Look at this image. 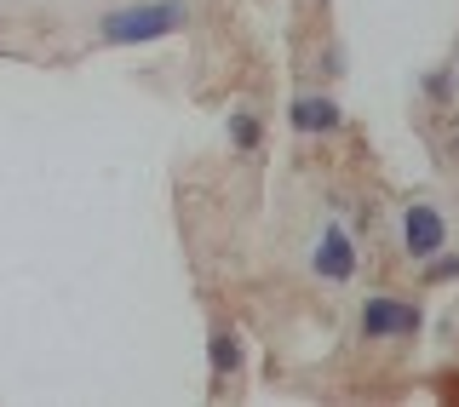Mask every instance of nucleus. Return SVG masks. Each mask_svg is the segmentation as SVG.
<instances>
[{
	"label": "nucleus",
	"mask_w": 459,
	"mask_h": 407,
	"mask_svg": "<svg viewBox=\"0 0 459 407\" xmlns=\"http://www.w3.org/2000/svg\"><path fill=\"white\" fill-rule=\"evenodd\" d=\"M448 247V218L437 207H408L402 212V253L408 258H437Z\"/></svg>",
	"instance_id": "nucleus-2"
},
{
	"label": "nucleus",
	"mask_w": 459,
	"mask_h": 407,
	"mask_svg": "<svg viewBox=\"0 0 459 407\" xmlns=\"http://www.w3.org/2000/svg\"><path fill=\"white\" fill-rule=\"evenodd\" d=\"M425 92H430V104H454V69H437L425 81Z\"/></svg>",
	"instance_id": "nucleus-8"
},
{
	"label": "nucleus",
	"mask_w": 459,
	"mask_h": 407,
	"mask_svg": "<svg viewBox=\"0 0 459 407\" xmlns=\"http://www.w3.org/2000/svg\"><path fill=\"white\" fill-rule=\"evenodd\" d=\"M230 143H236V150H258V121L253 115H230Z\"/></svg>",
	"instance_id": "nucleus-7"
},
{
	"label": "nucleus",
	"mask_w": 459,
	"mask_h": 407,
	"mask_svg": "<svg viewBox=\"0 0 459 407\" xmlns=\"http://www.w3.org/2000/svg\"><path fill=\"white\" fill-rule=\"evenodd\" d=\"M362 333L368 339H413L420 333V310L402 299H368L362 304Z\"/></svg>",
	"instance_id": "nucleus-3"
},
{
	"label": "nucleus",
	"mask_w": 459,
	"mask_h": 407,
	"mask_svg": "<svg viewBox=\"0 0 459 407\" xmlns=\"http://www.w3.org/2000/svg\"><path fill=\"white\" fill-rule=\"evenodd\" d=\"M236 368H241V344H236V333H212V373H219V379H230Z\"/></svg>",
	"instance_id": "nucleus-6"
},
{
	"label": "nucleus",
	"mask_w": 459,
	"mask_h": 407,
	"mask_svg": "<svg viewBox=\"0 0 459 407\" xmlns=\"http://www.w3.org/2000/svg\"><path fill=\"white\" fill-rule=\"evenodd\" d=\"M425 275H430V281H454V275H459V258H437Z\"/></svg>",
	"instance_id": "nucleus-9"
},
{
	"label": "nucleus",
	"mask_w": 459,
	"mask_h": 407,
	"mask_svg": "<svg viewBox=\"0 0 459 407\" xmlns=\"http://www.w3.org/2000/svg\"><path fill=\"white\" fill-rule=\"evenodd\" d=\"M448 155H459V121H454V133H448Z\"/></svg>",
	"instance_id": "nucleus-10"
},
{
	"label": "nucleus",
	"mask_w": 459,
	"mask_h": 407,
	"mask_svg": "<svg viewBox=\"0 0 459 407\" xmlns=\"http://www.w3.org/2000/svg\"><path fill=\"white\" fill-rule=\"evenodd\" d=\"M287 115H293L299 133H333V126H339V104H333V98H316V92L293 98V109H287Z\"/></svg>",
	"instance_id": "nucleus-5"
},
{
	"label": "nucleus",
	"mask_w": 459,
	"mask_h": 407,
	"mask_svg": "<svg viewBox=\"0 0 459 407\" xmlns=\"http://www.w3.org/2000/svg\"><path fill=\"white\" fill-rule=\"evenodd\" d=\"M184 23V0H143V6H115L104 12L98 35L109 47H143V40H161Z\"/></svg>",
	"instance_id": "nucleus-1"
},
{
	"label": "nucleus",
	"mask_w": 459,
	"mask_h": 407,
	"mask_svg": "<svg viewBox=\"0 0 459 407\" xmlns=\"http://www.w3.org/2000/svg\"><path fill=\"white\" fill-rule=\"evenodd\" d=\"M310 264H316V275H322V281H351V275H356V241L344 236V229H322Z\"/></svg>",
	"instance_id": "nucleus-4"
}]
</instances>
